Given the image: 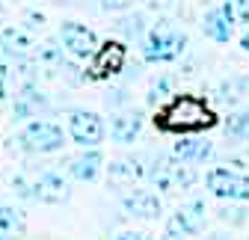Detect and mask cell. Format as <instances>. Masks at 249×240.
Wrapping results in <instances>:
<instances>
[{
	"instance_id": "1",
	"label": "cell",
	"mask_w": 249,
	"mask_h": 240,
	"mask_svg": "<svg viewBox=\"0 0 249 240\" xmlns=\"http://www.w3.org/2000/svg\"><path fill=\"white\" fill-rule=\"evenodd\" d=\"M154 122L169 134H199V131L213 128L220 119H216V113L196 95H172L169 104H163L158 110Z\"/></svg>"
},
{
	"instance_id": "2",
	"label": "cell",
	"mask_w": 249,
	"mask_h": 240,
	"mask_svg": "<svg viewBox=\"0 0 249 240\" xmlns=\"http://www.w3.org/2000/svg\"><path fill=\"white\" fill-rule=\"evenodd\" d=\"M145 178H148V184L158 190V193H184V190H190L196 181H199V175L193 169V163H187V160H178L175 154H158L148 166H145Z\"/></svg>"
},
{
	"instance_id": "3",
	"label": "cell",
	"mask_w": 249,
	"mask_h": 240,
	"mask_svg": "<svg viewBox=\"0 0 249 240\" xmlns=\"http://www.w3.org/2000/svg\"><path fill=\"white\" fill-rule=\"evenodd\" d=\"M12 187H15L18 196L36 199V202H45V205H62V202H69V196H71L69 181L56 169H51V166H45L39 172H27V175L12 178Z\"/></svg>"
},
{
	"instance_id": "4",
	"label": "cell",
	"mask_w": 249,
	"mask_h": 240,
	"mask_svg": "<svg viewBox=\"0 0 249 240\" xmlns=\"http://www.w3.org/2000/svg\"><path fill=\"white\" fill-rule=\"evenodd\" d=\"M187 51V33L172 21H158L142 39L145 63H172Z\"/></svg>"
},
{
	"instance_id": "5",
	"label": "cell",
	"mask_w": 249,
	"mask_h": 240,
	"mask_svg": "<svg viewBox=\"0 0 249 240\" xmlns=\"http://www.w3.org/2000/svg\"><path fill=\"white\" fill-rule=\"evenodd\" d=\"M21 152L27 154H53L66 145V134H62L59 125L45 122V119H30L24 125V131L12 139Z\"/></svg>"
},
{
	"instance_id": "6",
	"label": "cell",
	"mask_w": 249,
	"mask_h": 240,
	"mask_svg": "<svg viewBox=\"0 0 249 240\" xmlns=\"http://www.w3.org/2000/svg\"><path fill=\"white\" fill-rule=\"evenodd\" d=\"M205 187L223 202H249V175L229 166H213L205 175Z\"/></svg>"
},
{
	"instance_id": "7",
	"label": "cell",
	"mask_w": 249,
	"mask_h": 240,
	"mask_svg": "<svg viewBox=\"0 0 249 240\" xmlns=\"http://www.w3.org/2000/svg\"><path fill=\"white\" fill-rule=\"evenodd\" d=\"M89 59H92V66L86 69V77L89 80H107V77H113L124 69L128 51H124L122 42H104V45H98V51Z\"/></svg>"
},
{
	"instance_id": "8",
	"label": "cell",
	"mask_w": 249,
	"mask_h": 240,
	"mask_svg": "<svg viewBox=\"0 0 249 240\" xmlns=\"http://www.w3.org/2000/svg\"><path fill=\"white\" fill-rule=\"evenodd\" d=\"M69 134L80 148H98L107 137V128L101 122L98 113H89V110H74L69 116Z\"/></svg>"
},
{
	"instance_id": "9",
	"label": "cell",
	"mask_w": 249,
	"mask_h": 240,
	"mask_svg": "<svg viewBox=\"0 0 249 240\" xmlns=\"http://www.w3.org/2000/svg\"><path fill=\"white\" fill-rule=\"evenodd\" d=\"M59 42L74 59H89L101 45L95 30H89L86 24H77V21H66L59 27Z\"/></svg>"
},
{
	"instance_id": "10",
	"label": "cell",
	"mask_w": 249,
	"mask_h": 240,
	"mask_svg": "<svg viewBox=\"0 0 249 240\" xmlns=\"http://www.w3.org/2000/svg\"><path fill=\"white\" fill-rule=\"evenodd\" d=\"M122 207L128 217H137V220H154L160 217L163 211V202L154 190H145V187H131L128 193L122 196Z\"/></svg>"
},
{
	"instance_id": "11",
	"label": "cell",
	"mask_w": 249,
	"mask_h": 240,
	"mask_svg": "<svg viewBox=\"0 0 249 240\" xmlns=\"http://www.w3.org/2000/svg\"><path fill=\"white\" fill-rule=\"evenodd\" d=\"M107 175H110L113 187L131 190L145 178V163H142V157H119V160H113L107 166Z\"/></svg>"
},
{
	"instance_id": "12",
	"label": "cell",
	"mask_w": 249,
	"mask_h": 240,
	"mask_svg": "<svg viewBox=\"0 0 249 240\" xmlns=\"http://www.w3.org/2000/svg\"><path fill=\"white\" fill-rule=\"evenodd\" d=\"M48 101L45 95L36 89V80H27L18 92H15V101H12V116H15V122H27V119H36L39 110H45Z\"/></svg>"
},
{
	"instance_id": "13",
	"label": "cell",
	"mask_w": 249,
	"mask_h": 240,
	"mask_svg": "<svg viewBox=\"0 0 249 240\" xmlns=\"http://www.w3.org/2000/svg\"><path fill=\"white\" fill-rule=\"evenodd\" d=\"M205 202H199V199H190L187 205H181L178 211L169 217V223L172 225H178L184 234H190V237H196V234H202L205 231Z\"/></svg>"
},
{
	"instance_id": "14",
	"label": "cell",
	"mask_w": 249,
	"mask_h": 240,
	"mask_svg": "<svg viewBox=\"0 0 249 240\" xmlns=\"http://www.w3.org/2000/svg\"><path fill=\"white\" fill-rule=\"evenodd\" d=\"M142 131V116L137 110H119L113 119H110V139L113 142H122V145H128L140 137Z\"/></svg>"
},
{
	"instance_id": "15",
	"label": "cell",
	"mask_w": 249,
	"mask_h": 240,
	"mask_svg": "<svg viewBox=\"0 0 249 240\" xmlns=\"http://www.w3.org/2000/svg\"><path fill=\"white\" fill-rule=\"evenodd\" d=\"M172 154L178 160H187V163H208L213 157V142L211 139H199V137H178V142L172 145Z\"/></svg>"
},
{
	"instance_id": "16",
	"label": "cell",
	"mask_w": 249,
	"mask_h": 240,
	"mask_svg": "<svg viewBox=\"0 0 249 240\" xmlns=\"http://www.w3.org/2000/svg\"><path fill=\"white\" fill-rule=\"evenodd\" d=\"M104 169V154L98 148H83L77 157L69 160V175L77 178V181H95Z\"/></svg>"
},
{
	"instance_id": "17",
	"label": "cell",
	"mask_w": 249,
	"mask_h": 240,
	"mask_svg": "<svg viewBox=\"0 0 249 240\" xmlns=\"http://www.w3.org/2000/svg\"><path fill=\"white\" fill-rule=\"evenodd\" d=\"M202 33L208 39H213V42H220V45H226L234 36V24L229 21V15L223 12V6L205 12V18H202Z\"/></svg>"
},
{
	"instance_id": "18",
	"label": "cell",
	"mask_w": 249,
	"mask_h": 240,
	"mask_svg": "<svg viewBox=\"0 0 249 240\" xmlns=\"http://www.w3.org/2000/svg\"><path fill=\"white\" fill-rule=\"evenodd\" d=\"M0 48H3V56L6 59H27L30 51H33V42H30V36L24 33V30L18 27H6L3 33H0Z\"/></svg>"
},
{
	"instance_id": "19",
	"label": "cell",
	"mask_w": 249,
	"mask_h": 240,
	"mask_svg": "<svg viewBox=\"0 0 249 240\" xmlns=\"http://www.w3.org/2000/svg\"><path fill=\"white\" fill-rule=\"evenodd\" d=\"M243 95H249V80L246 77H229V80H223L220 86H216V98H220L223 104H237Z\"/></svg>"
},
{
	"instance_id": "20",
	"label": "cell",
	"mask_w": 249,
	"mask_h": 240,
	"mask_svg": "<svg viewBox=\"0 0 249 240\" xmlns=\"http://www.w3.org/2000/svg\"><path fill=\"white\" fill-rule=\"evenodd\" d=\"M0 231L21 237V234L27 231V220H24V214H21V211H15V207L0 205Z\"/></svg>"
},
{
	"instance_id": "21",
	"label": "cell",
	"mask_w": 249,
	"mask_h": 240,
	"mask_svg": "<svg viewBox=\"0 0 249 240\" xmlns=\"http://www.w3.org/2000/svg\"><path fill=\"white\" fill-rule=\"evenodd\" d=\"M226 134L231 139H240V142H249V107L237 110L229 116V122H226Z\"/></svg>"
},
{
	"instance_id": "22",
	"label": "cell",
	"mask_w": 249,
	"mask_h": 240,
	"mask_svg": "<svg viewBox=\"0 0 249 240\" xmlns=\"http://www.w3.org/2000/svg\"><path fill=\"white\" fill-rule=\"evenodd\" d=\"M216 217H220V223H226V225H243L249 220V211L243 207V202H229V205H223L220 211H216Z\"/></svg>"
},
{
	"instance_id": "23",
	"label": "cell",
	"mask_w": 249,
	"mask_h": 240,
	"mask_svg": "<svg viewBox=\"0 0 249 240\" xmlns=\"http://www.w3.org/2000/svg\"><path fill=\"white\" fill-rule=\"evenodd\" d=\"M169 95H175V77L172 74H163V77H158V80L151 83V89H148V104H158V101H163Z\"/></svg>"
},
{
	"instance_id": "24",
	"label": "cell",
	"mask_w": 249,
	"mask_h": 240,
	"mask_svg": "<svg viewBox=\"0 0 249 240\" xmlns=\"http://www.w3.org/2000/svg\"><path fill=\"white\" fill-rule=\"evenodd\" d=\"M223 12L229 15V21L237 24H249V0H223Z\"/></svg>"
},
{
	"instance_id": "25",
	"label": "cell",
	"mask_w": 249,
	"mask_h": 240,
	"mask_svg": "<svg viewBox=\"0 0 249 240\" xmlns=\"http://www.w3.org/2000/svg\"><path fill=\"white\" fill-rule=\"evenodd\" d=\"M116 30L124 39H145V30H142V15H128L116 24Z\"/></svg>"
},
{
	"instance_id": "26",
	"label": "cell",
	"mask_w": 249,
	"mask_h": 240,
	"mask_svg": "<svg viewBox=\"0 0 249 240\" xmlns=\"http://www.w3.org/2000/svg\"><path fill=\"white\" fill-rule=\"evenodd\" d=\"M104 101H107V107L119 110V107H124V104H128V92H124V89H113V92H110Z\"/></svg>"
},
{
	"instance_id": "27",
	"label": "cell",
	"mask_w": 249,
	"mask_h": 240,
	"mask_svg": "<svg viewBox=\"0 0 249 240\" xmlns=\"http://www.w3.org/2000/svg\"><path fill=\"white\" fill-rule=\"evenodd\" d=\"M128 3H131V0H98V6H101L104 12H119V9H128Z\"/></svg>"
},
{
	"instance_id": "28",
	"label": "cell",
	"mask_w": 249,
	"mask_h": 240,
	"mask_svg": "<svg viewBox=\"0 0 249 240\" xmlns=\"http://www.w3.org/2000/svg\"><path fill=\"white\" fill-rule=\"evenodd\" d=\"M163 237H166V240H193L190 234H184V231H181L178 225H172V223H166V231H163Z\"/></svg>"
},
{
	"instance_id": "29",
	"label": "cell",
	"mask_w": 249,
	"mask_h": 240,
	"mask_svg": "<svg viewBox=\"0 0 249 240\" xmlns=\"http://www.w3.org/2000/svg\"><path fill=\"white\" fill-rule=\"evenodd\" d=\"M116 240H154V237H148L145 231H122Z\"/></svg>"
},
{
	"instance_id": "30",
	"label": "cell",
	"mask_w": 249,
	"mask_h": 240,
	"mask_svg": "<svg viewBox=\"0 0 249 240\" xmlns=\"http://www.w3.org/2000/svg\"><path fill=\"white\" fill-rule=\"evenodd\" d=\"M240 48H243V53L249 56V30H246V33L240 36Z\"/></svg>"
},
{
	"instance_id": "31",
	"label": "cell",
	"mask_w": 249,
	"mask_h": 240,
	"mask_svg": "<svg viewBox=\"0 0 249 240\" xmlns=\"http://www.w3.org/2000/svg\"><path fill=\"white\" fill-rule=\"evenodd\" d=\"M0 240H18L15 234H6V231H0Z\"/></svg>"
},
{
	"instance_id": "32",
	"label": "cell",
	"mask_w": 249,
	"mask_h": 240,
	"mask_svg": "<svg viewBox=\"0 0 249 240\" xmlns=\"http://www.w3.org/2000/svg\"><path fill=\"white\" fill-rule=\"evenodd\" d=\"M208 240H231V237H223V234H213V237H208Z\"/></svg>"
}]
</instances>
